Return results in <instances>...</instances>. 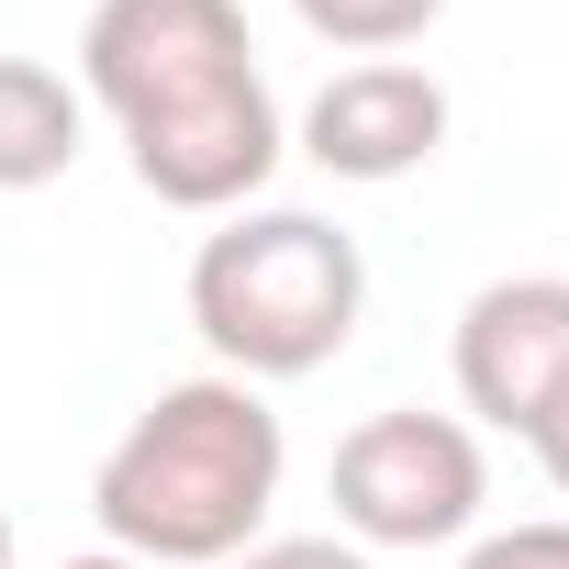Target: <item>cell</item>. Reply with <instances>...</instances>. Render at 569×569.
I'll return each mask as SVG.
<instances>
[{"label":"cell","mask_w":569,"mask_h":569,"mask_svg":"<svg viewBox=\"0 0 569 569\" xmlns=\"http://www.w3.org/2000/svg\"><path fill=\"white\" fill-rule=\"evenodd\" d=\"M279 469H291V447H279V413L257 402V380L212 369V380L157 391L112 436V458L90 469V513L146 569H223L257 547Z\"/></svg>","instance_id":"1"},{"label":"cell","mask_w":569,"mask_h":569,"mask_svg":"<svg viewBox=\"0 0 569 569\" xmlns=\"http://www.w3.org/2000/svg\"><path fill=\"white\" fill-rule=\"evenodd\" d=\"M369 313V257L358 234H336L325 212H223L190 257V325L223 358V380H302L325 358H347Z\"/></svg>","instance_id":"2"},{"label":"cell","mask_w":569,"mask_h":569,"mask_svg":"<svg viewBox=\"0 0 569 569\" xmlns=\"http://www.w3.org/2000/svg\"><path fill=\"white\" fill-rule=\"evenodd\" d=\"M336 525L347 547H447L480 525L491 502V469H480V436L458 413H369L347 447H336Z\"/></svg>","instance_id":"3"},{"label":"cell","mask_w":569,"mask_h":569,"mask_svg":"<svg viewBox=\"0 0 569 569\" xmlns=\"http://www.w3.org/2000/svg\"><path fill=\"white\" fill-rule=\"evenodd\" d=\"M123 157H134V190L168 201V212H246L268 190V168L291 157V123H279L257 68H234V79L123 123Z\"/></svg>","instance_id":"4"},{"label":"cell","mask_w":569,"mask_h":569,"mask_svg":"<svg viewBox=\"0 0 569 569\" xmlns=\"http://www.w3.org/2000/svg\"><path fill=\"white\" fill-rule=\"evenodd\" d=\"M234 68H257L234 0H101L79 23V101H101L112 123H146Z\"/></svg>","instance_id":"5"},{"label":"cell","mask_w":569,"mask_h":569,"mask_svg":"<svg viewBox=\"0 0 569 569\" xmlns=\"http://www.w3.org/2000/svg\"><path fill=\"white\" fill-rule=\"evenodd\" d=\"M458 402L525 447L569 413V279H491L458 313Z\"/></svg>","instance_id":"6"},{"label":"cell","mask_w":569,"mask_h":569,"mask_svg":"<svg viewBox=\"0 0 569 569\" xmlns=\"http://www.w3.org/2000/svg\"><path fill=\"white\" fill-rule=\"evenodd\" d=\"M436 146H447V90H436L425 68H402V57L336 68V79L313 90V112H302V157H313L325 179H358V190L413 179Z\"/></svg>","instance_id":"7"},{"label":"cell","mask_w":569,"mask_h":569,"mask_svg":"<svg viewBox=\"0 0 569 569\" xmlns=\"http://www.w3.org/2000/svg\"><path fill=\"white\" fill-rule=\"evenodd\" d=\"M90 146V101L46 57H0V190H46Z\"/></svg>","instance_id":"8"},{"label":"cell","mask_w":569,"mask_h":569,"mask_svg":"<svg viewBox=\"0 0 569 569\" xmlns=\"http://www.w3.org/2000/svg\"><path fill=\"white\" fill-rule=\"evenodd\" d=\"M291 12L325 34V46H347V57H391V46H413L447 0H291Z\"/></svg>","instance_id":"9"},{"label":"cell","mask_w":569,"mask_h":569,"mask_svg":"<svg viewBox=\"0 0 569 569\" xmlns=\"http://www.w3.org/2000/svg\"><path fill=\"white\" fill-rule=\"evenodd\" d=\"M223 569H369V547H347V536H257Z\"/></svg>","instance_id":"10"},{"label":"cell","mask_w":569,"mask_h":569,"mask_svg":"<svg viewBox=\"0 0 569 569\" xmlns=\"http://www.w3.org/2000/svg\"><path fill=\"white\" fill-rule=\"evenodd\" d=\"M458 569H569V525H513V536H480Z\"/></svg>","instance_id":"11"},{"label":"cell","mask_w":569,"mask_h":569,"mask_svg":"<svg viewBox=\"0 0 569 569\" xmlns=\"http://www.w3.org/2000/svg\"><path fill=\"white\" fill-rule=\"evenodd\" d=\"M536 469H547V480H558V491H569V413H558V425H547V436H536Z\"/></svg>","instance_id":"12"},{"label":"cell","mask_w":569,"mask_h":569,"mask_svg":"<svg viewBox=\"0 0 569 569\" xmlns=\"http://www.w3.org/2000/svg\"><path fill=\"white\" fill-rule=\"evenodd\" d=\"M57 569H146V558H123V547H90V558H57Z\"/></svg>","instance_id":"13"},{"label":"cell","mask_w":569,"mask_h":569,"mask_svg":"<svg viewBox=\"0 0 569 569\" xmlns=\"http://www.w3.org/2000/svg\"><path fill=\"white\" fill-rule=\"evenodd\" d=\"M0 569H12V513H0Z\"/></svg>","instance_id":"14"}]
</instances>
